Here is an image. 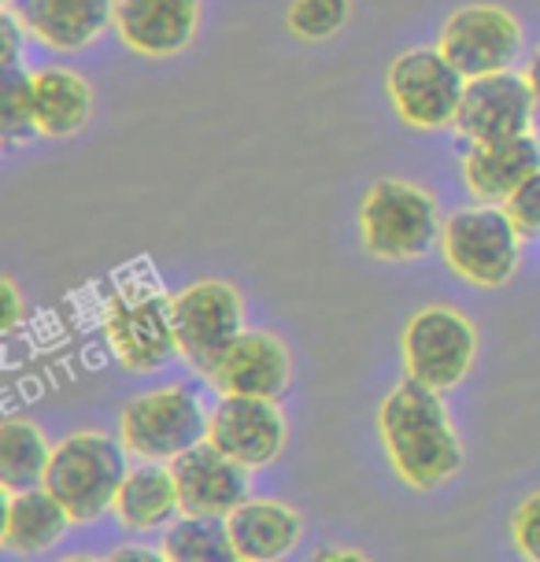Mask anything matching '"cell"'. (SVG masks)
I'll return each instance as SVG.
<instances>
[{
	"label": "cell",
	"instance_id": "6",
	"mask_svg": "<svg viewBox=\"0 0 540 562\" xmlns=\"http://www.w3.org/2000/svg\"><path fill=\"white\" fill-rule=\"evenodd\" d=\"M119 440L130 456L171 463L182 451L207 440V415L189 385H167L134 396L119 415Z\"/></svg>",
	"mask_w": 540,
	"mask_h": 562
},
{
	"label": "cell",
	"instance_id": "26",
	"mask_svg": "<svg viewBox=\"0 0 540 562\" xmlns=\"http://www.w3.org/2000/svg\"><path fill=\"white\" fill-rule=\"evenodd\" d=\"M504 211L511 215L522 237H540V170L526 178L511 196L504 200Z\"/></svg>",
	"mask_w": 540,
	"mask_h": 562
},
{
	"label": "cell",
	"instance_id": "23",
	"mask_svg": "<svg viewBox=\"0 0 540 562\" xmlns=\"http://www.w3.org/2000/svg\"><path fill=\"white\" fill-rule=\"evenodd\" d=\"M167 562H237L226 518L182 515L164 529L159 540Z\"/></svg>",
	"mask_w": 540,
	"mask_h": 562
},
{
	"label": "cell",
	"instance_id": "21",
	"mask_svg": "<svg viewBox=\"0 0 540 562\" xmlns=\"http://www.w3.org/2000/svg\"><path fill=\"white\" fill-rule=\"evenodd\" d=\"M34 115L42 137H75L93 115V89L67 67H42L34 75Z\"/></svg>",
	"mask_w": 540,
	"mask_h": 562
},
{
	"label": "cell",
	"instance_id": "3",
	"mask_svg": "<svg viewBox=\"0 0 540 562\" xmlns=\"http://www.w3.org/2000/svg\"><path fill=\"white\" fill-rule=\"evenodd\" d=\"M126 445L100 429H78L53 448L45 470V488L71 510L78 526L115 510L119 485L126 477Z\"/></svg>",
	"mask_w": 540,
	"mask_h": 562
},
{
	"label": "cell",
	"instance_id": "17",
	"mask_svg": "<svg viewBox=\"0 0 540 562\" xmlns=\"http://www.w3.org/2000/svg\"><path fill=\"white\" fill-rule=\"evenodd\" d=\"M75 526L67 510L45 485L4 492V526H0V548L8 555H45L64 540Z\"/></svg>",
	"mask_w": 540,
	"mask_h": 562
},
{
	"label": "cell",
	"instance_id": "20",
	"mask_svg": "<svg viewBox=\"0 0 540 562\" xmlns=\"http://www.w3.org/2000/svg\"><path fill=\"white\" fill-rule=\"evenodd\" d=\"M178 515H182V499H178L171 463L142 459V467L126 470L115 496L119 526L130 533H153V529H167Z\"/></svg>",
	"mask_w": 540,
	"mask_h": 562
},
{
	"label": "cell",
	"instance_id": "27",
	"mask_svg": "<svg viewBox=\"0 0 540 562\" xmlns=\"http://www.w3.org/2000/svg\"><path fill=\"white\" fill-rule=\"evenodd\" d=\"M511 537H515V548L522 551L526 559L540 562V492L526 496L518 504L515 518H511Z\"/></svg>",
	"mask_w": 540,
	"mask_h": 562
},
{
	"label": "cell",
	"instance_id": "32",
	"mask_svg": "<svg viewBox=\"0 0 540 562\" xmlns=\"http://www.w3.org/2000/svg\"><path fill=\"white\" fill-rule=\"evenodd\" d=\"M526 78H529V86H533V93H537V104H540V53L529 59V67H526Z\"/></svg>",
	"mask_w": 540,
	"mask_h": 562
},
{
	"label": "cell",
	"instance_id": "18",
	"mask_svg": "<svg viewBox=\"0 0 540 562\" xmlns=\"http://www.w3.org/2000/svg\"><path fill=\"white\" fill-rule=\"evenodd\" d=\"M533 170H540V145L533 134L470 145L463 159V178L482 204H504Z\"/></svg>",
	"mask_w": 540,
	"mask_h": 562
},
{
	"label": "cell",
	"instance_id": "19",
	"mask_svg": "<svg viewBox=\"0 0 540 562\" xmlns=\"http://www.w3.org/2000/svg\"><path fill=\"white\" fill-rule=\"evenodd\" d=\"M229 540H234L237 562H274L296 548L304 521L289 504L278 499H245L226 515Z\"/></svg>",
	"mask_w": 540,
	"mask_h": 562
},
{
	"label": "cell",
	"instance_id": "24",
	"mask_svg": "<svg viewBox=\"0 0 540 562\" xmlns=\"http://www.w3.org/2000/svg\"><path fill=\"white\" fill-rule=\"evenodd\" d=\"M0 130L8 145L42 137L34 115V75L19 64H0Z\"/></svg>",
	"mask_w": 540,
	"mask_h": 562
},
{
	"label": "cell",
	"instance_id": "30",
	"mask_svg": "<svg viewBox=\"0 0 540 562\" xmlns=\"http://www.w3.org/2000/svg\"><path fill=\"white\" fill-rule=\"evenodd\" d=\"M126 559L156 562V559H164V551H148V548H119V551H112V562H126Z\"/></svg>",
	"mask_w": 540,
	"mask_h": 562
},
{
	"label": "cell",
	"instance_id": "22",
	"mask_svg": "<svg viewBox=\"0 0 540 562\" xmlns=\"http://www.w3.org/2000/svg\"><path fill=\"white\" fill-rule=\"evenodd\" d=\"M48 459H53V448L34 422L8 418L0 426V488L4 492L45 485Z\"/></svg>",
	"mask_w": 540,
	"mask_h": 562
},
{
	"label": "cell",
	"instance_id": "10",
	"mask_svg": "<svg viewBox=\"0 0 540 562\" xmlns=\"http://www.w3.org/2000/svg\"><path fill=\"white\" fill-rule=\"evenodd\" d=\"M537 93L529 86L526 70L515 75L507 70H493V75L466 78L463 104H459L455 130L470 145H493V140L522 137L533 126Z\"/></svg>",
	"mask_w": 540,
	"mask_h": 562
},
{
	"label": "cell",
	"instance_id": "2",
	"mask_svg": "<svg viewBox=\"0 0 540 562\" xmlns=\"http://www.w3.org/2000/svg\"><path fill=\"white\" fill-rule=\"evenodd\" d=\"M100 323L112 356L130 374H156L178 356L175 296H167L153 274L119 278L104 296Z\"/></svg>",
	"mask_w": 540,
	"mask_h": 562
},
{
	"label": "cell",
	"instance_id": "8",
	"mask_svg": "<svg viewBox=\"0 0 540 562\" xmlns=\"http://www.w3.org/2000/svg\"><path fill=\"white\" fill-rule=\"evenodd\" d=\"M400 351H404L407 378L423 381L437 393H448L474 367L477 329L463 311L434 304L412 315L404 337H400Z\"/></svg>",
	"mask_w": 540,
	"mask_h": 562
},
{
	"label": "cell",
	"instance_id": "7",
	"mask_svg": "<svg viewBox=\"0 0 540 562\" xmlns=\"http://www.w3.org/2000/svg\"><path fill=\"white\" fill-rule=\"evenodd\" d=\"M178 356L212 381L218 359L245 334V300L229 281L204 278L175 296Z\"/></svg>",
	"mask_w": 540,
	"mask_h": 562
},
{
	"label": "cell",
	"instance_id": "31",
	"mask_svg": "<svg viewBox=\"0 0 540 562\" xmlns=\"http://www.w3.org/2000/svg\"><path fill=\"white\" fill-rule=\"evenodd\" d=\"M318 562H334V559H348V562H359V559H363V551H318V555H315Z\"/></svg>",
	"mask_w": 540,
	"mask_h": 562
},
{
	"label": "cell",
	"instance_id": "11",
	"mask_svg": "<svg viewBox=\"0 0 540 562\" xmlns=\"http://www.w3.org/2000/svg\"><path fill=\"white\" fill-rule=\"evenodd\" d=\"M441 53L466 78L507 70L522 53V26L499 4H466L448 15L441 30Z\"/></svg>",
	"mask_w": 540,
	"mask_h": 562
},
{
	"label": "cell",
	"instance_id": "4",
	"mask_svg": "<svg viewBox=\"0 0 540 562\" xmlns=\"http://www.w3.org/2000/svg\"><path fill=\"white\" fill-rule=\"evenodd\" d=\"M359 237L367 256L385 263L423 259L441 237V211L423 186L385 178L370 186L359 204Z\"/></svg>",
	"mask_w": 540,
	"mask_h": 562
},
{
	"label": "cell",
	"instance_id": "1",
	"mask_svg": "<svg viewBox=\"0 0 540 562\" xmlns=\"http://www.w3.org/2000/svg\"><path fill=\"white\" fill-rule=\"evenodd\" d=\"M445 393L407 378L378 411V434L396 477L415 492L441 488L463 467V445L445 407Z\"/></svg>",
	"mask_w": 540,
	"mask_h": 562
},
{
	"label": "cell",
	"instance_id": "14",
	"mask_svg": "<svg viewBox=\"0 0 540 562\" xmlns=\"http://www.w3.org/2000/svg\"><path fill=\"white\" fill-rule=\"evenodd\" d=\"M293 381L289 348L267 329H245L218 359L212 385L223 396H267L278 400Z\"/></svg>",
	"mask_w": 540,
	"mask_h": 562
},
{
	"label": "cell",
	"instance_id": "28",
	"mask_svg": "<svg viewBox=\"0 0 540 562\" xmlns=\"http://www.w3.org/2000/svg\"><path fill=\"white\" fill-rule=\"evenodd\" d=\"M0 34H4V45H0V64H19V45H23L26 26L19 23V15L12 8H4L0 15Z\"/></svg>",
	"mask_w": 540,
	"mask_h": 562
},
{
	"label": "cell",
	"instance_id": "15",
	"mask_svg": "<svg viewBox=\"0 0 540 562\" xmlns=\"http://www.w3.org/2000/svg\"><path fill=\"white\" fill-rule=\"evenodd\" d=\"M200 0H115V30L142 56H175L193 45Z\"/></svg>",
	"mask_w": 540,
	"mask_h": 562
},
{
	"label": "cell",
	"instance_id": "5",
	"mask_svg": "<svg viewBox=\"0 0 540 562\" xmlns=\"http://www.w3.org/2000/svg\"><path fill=\"white\" fill-rule=\"evenodd\" d=\"M445 263L459 278L482 289H499L515 278L522 256V234L504 204H477L455 211L441 229Z\"/></svg>",
	"mask_w": 540,
	"mask_h": 562
},
{
	"label": "cell",
	"instance_id": "29",
	"mask_svg": "<svg viewBox=\"0 0 540 562\" xmlns=\"http://www.w3.org/2000/svg\"><path fill=\"white\" fill-rule=\"evenodd\" d=\"M0 293H4V311H0V329H15L19 318H23V296H19L15 281L4 278L0 281Z\"/></svg>",
	"mask_w": 540,
	"mask_h": 562
},
{
	"label": "cell",
	"instance_id": "9",
	"mask_svg": "<svg viewBox=\"0 0 540 562\" xmlns=\"http://www.w3.org/2000/svg\"><path fill=\"white\" fill-rule=\"evenodd\" d=\"M385 89L396 115L407 126L445 130L455 126L466 75H459L441 48H412V53L393 59L385 75Z\"/></svg>",
	"mask_w": 540,
	"mask_h": 562
},
{
	"label": "cell",
	"instance_id": "16",
	"mask_svg": "<svg viewBox=\"0 0 540 562\" xmlns=\"http://www.w3.org/2000/svg\"><path fill=\"white\" fill-rule=\"evenodd\" d=\"M8 8L53 53H78L115 26V0H8Z\"/></svg>",
	"mask_w": 540,
	"mask_h": 562
},
{
	"label": "cell",
	"instance_id": "12",
	"mask_svg": "<svg viewBox=\"0 0 540 562\" xmlns=\"http://www.w3.org/2000/svg\"><path fill=\"white\" fill-rule=\"evenodd\" d=\"M207 440L248 470L270 467L285 451V415L267 396H223L207 415Z\"/></svg>",
	"mask_w": 540,
	"mask_h": 562
},
{
	"label": "cell",
	"instance_id": "25",
	"mask_svg": "<svg viewBox=\"0 0 540 562\" xmlns=\"http://www.w3.org/2000/svg\"><path fill=\"white\" fill-rule=\"evenodd\" d=\"M348 19V0H293L289 8V30L304 42H323L337 34Z\"/></svg>",
	"mask_w": 540,
	"mask_h": 562
},
{
	"label": "cell",
	"instance_id": "13",
	"mask_svg": "<svg viewBox=\"0 0 540 562\" xmlns=\"http://www.w3.org/2000/svg\"><path fill=\"white\" fill-rule=\"evenodd\" d=\"M171 470L178 481L182 515L226 518L229 510H237L248 499V467L223 456L212 440H200L196 448L171 459Z\"/></svg>",
	"mask_w": 540,
	"mask_h": 562
}]
</instances>
